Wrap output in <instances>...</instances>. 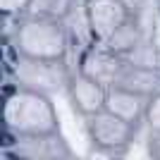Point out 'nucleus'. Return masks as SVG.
Segmentation results:
<instances>
[{"instance_id": "nucleus-1", "label": "nucleus", "mask_w": 160, "mask_h": 160, "mask_svg": "<svg viewBox=\"0 0 160 160\" xmlns=\"http://www.w3.org/2000/svg\"><path fill=\"white\" fill-rule=\"evenodd\" d=\"M14 143V136L12 134H5V136H2V146H12Z\"/></svg>"}, {"instance_id": "nucleus-2", "label": "nucleus", "mask_w": 160, "mask_h": 160, "mask_svg": "<svg viewBox=\"0 0 160 160\" xmlns=\"http://www.w3.org/2000/svg\"><path fill=\"white\" fill-rule=\"evenodd\" d=\"M2 93H5V96H12L14 93V86H12V84H5V86H2Z\"/></svg>"}]
</instances>
